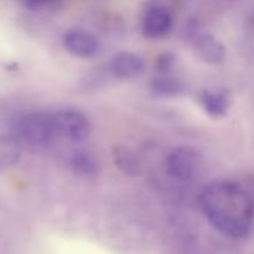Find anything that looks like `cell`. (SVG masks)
<instances>
[{
	"label": "cell",
	"mask_w": 254,
	"mask_h": 254,
	"mask_svg": "<svg viewBox=\"0 0 254 254\" xmlns=\"http://www.w3.org/2000/svg\"><path fill=\"white\" fill-rule=\"evenodd\" d=\"M206 220L223 236L245 238L254 222V200L242 185L218 180L206 186L200 195Z\"/></svg>",
	"instance_id": "obj_1"
},
{
	"label": "cell",
	"mask_w": 254,
	"mask_h": 254,
	"mask_svg": "<svg viewBox=\"0 0 254 254\" xmlns=\"http://www.w3.org/2000/svg\"><path fill=\"white\" fill-rule=\"evenodd\" d=\"M14 135L22 146L42 149L49 146L57 135L51 113L31 112L15 122Z\"/></svg>",
	"instance_id": "obj_2"
},
{
	"label": "cell",
	"mask_w": 254,
	"mask_h": 254,
	"mask_svg": "<svg viewBox=\"0 0 254 254\" xmlns=\"http://www.w3.org/2000/svg\"><path fill=\"white\" fill-rule=\"evenodd\" d=\"M57 135L73 143H79L88 138L91 133L89 118L78 109L64 108L51 113Z\"/></svg>",
	"instance_id": "obj_3"
},
{
	"label": "cell",
	"mask_w": 254,
	"mask_h": 254,
	"mask_svg": "<svg viewBox=\"0 0 254 254\" xmlns=\"http://www.w3.org/2000/svg\"><path fill=\"white\" fill-rule=\"evenodd\" d=\"M200 163L197 151L188 146H180L166 155L164 169L170 178L178 181H189L196 175Z\"/></svg>",
	"instance_id": "obj_4"
},
{
	"label": "cell",
	"mask_w": 254,
	"mask_h": 254,
	"mask_svg": "<svg viewBox=\"0 0 254 254\" xmlns=\"http://www.w3.org/2000/svg\"><path fill=\"white\" fill-rule=\"evenodd\" d=\"M173 27V15L163 5L148 7L143 16L141 29L145 36L151 39L165 36Z\"/></svg>",
	"instance_id": "obj_5"
},
{
	"label": "cell",
	"mask_w": 254,
	"mask_h": 254,
	"mask_svg": "<svg viewBox=\"0 0 254 254\" xmlns=\"http://www.w3.org/2000/svg\"><path fill=\"white\" fill-rule=\"evenodd\" d=\"M64 45L69 54L77 57H92L99 50L97 37L91 32L81 29L67 31L64 36Z\"/></svg>",
	"instance_id": "obj_6"
},
{
	"label": "cell",
	"mask_w": 254,
	"mask_h": 254,
	"mask_svg": "<svg viewBox=\"0 0 254 254\" xmlns=\"http://www.w3.org/2000/svg\"><path fill=\"white\" fill-rule=\"evenodd\" d=\"M192 49L198 59L207 64H218L225 59V46L213 35L197 32L192 35Z\"/></svg>",
	"instance_id": "obj_7"
},
{
	"label": "cell",
	"mask_w": 254,
	"mask_h": 254,
	"mask_svg": "<svg viewBox=\"0 0 254 254\" xmlns=\"http://www.w3.org/2000/svg\"><path fill=\"white\" fill-rule=\"evenodd\" d=\"M145 68V62L141 56L131 51H122L114 55L109 69L118 78H133L139 76Z\"/></svg>",
	"instance_id": "obj_8"
},
{
	"label": "cell",
	"mask_w": 254,
	"mask_h": 254,
	"mask_svg": "<svg viewBox=\"0 0 254 254\" xmlns=\"http://www.w3.org/2000/svg\"><path fill=\"white\" fill-rule=\"evenodd\" d=\"M114 165L127 176H139L143 171L140 160L131 149L118 145L112 151Z\"/></svg>",
	"instance_id": "obj_9"
},
{
	"label": "cell",
	"mask_w": 254,
	"mask_h": 254,
	"mask_svg": "<svg viewBox=\"0 0 254 254\" xmlns=\"http://www.w3.org/2000/svg\"><path fill=\"white\" fill-rule=\"evenodd\" d=\"M22 145L14 134L0 135V171L16 165L21 159Z\"/></svg>",
	"instance_id": "obj_10"
},
{
	"label": "cell",
	"mask_w": 254,
	"mask_h": 254,
	"mask_svg": "<svg viewBox=\"0 0 254 254\" xmlns=\"http://www.w3.org/2000/svg\"><path fill=\"white\" fill-rule=\"evenodd\" d=\"M200 103L207 114L215 118L223 117L230 107V97L223 91H203Z\"/></svg>",
	"instance_id": "obj_11"
},
{
	"label": "cell",
	"mask_w": 254,
	"mask_h": 254,
	"mask_svg": "<svg viewBox=\"0 0 254 254\" xmlns=\"http://www.w3.org/2000/svg\"><path fill=\"white\" fill-rule=\"evenodd\" d=\"M69 166L76 175L83 176V178L94 176L98 171V164H97L96 158L87 151L74 153L69 159Z\"/></svg>",
	"instance_id": "obj_12"
},
{
	"label": "cell",
	"mask_w": 254,
	"mask_h": 254,
	"mask_svg": "<svg viewBox=\"0 0 254 254\" xmlns=\"http://www.w3.org/2000/svg\"><path fill=\"white\" fill-rule=\"evenodd\" d=\"M151 88L156 94L165 97H174L183 93L185 86H184L180 79L175 78L170 74H160V76L155 77L153 79Z\"/></svg>",
	"instance_id": "obj_13"
},
{
	"label": "cell",
	"mask_w": 254,
	"mask_h": 254,
	"mask_svg": "<svg viewBox=\"0 0 254 254\" xmlns=\"http://www.w3.org/2000/svg\"><path fill=\"white\" fill-rule=\"evenodd\" d=\"M174 64V57L170 54H165L163 56L159 57V60L156 61V66H158L159 72L161 74H169V69L171 68Z\"/></svg>",
	"instance_id": "obj_14"
},
{
	"label": "cell",
	"mask_w": 254,
	"mask_h": 254,
	"mask_svg": "<svg viewBox=\"0 0 254 254\" xmlns=\"http://www.w3.org/2000/svg\"><path fill=\"white\" fill-rule=\"evenodd\" d=\"M24 5L29 7L30 10H34V11H50V10L55 9L57 6L56 2L49 1H29L25 2Z\"/></svg>",
	"instance_id": "obj_15"
}]
</instances>
